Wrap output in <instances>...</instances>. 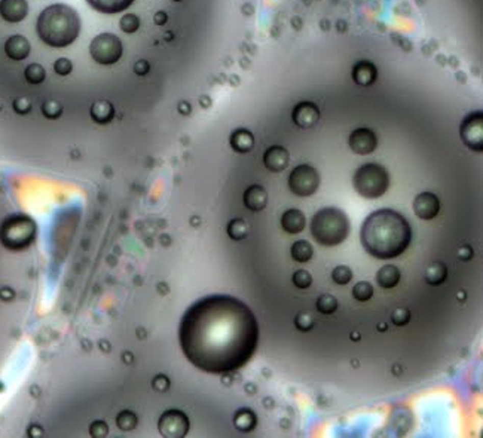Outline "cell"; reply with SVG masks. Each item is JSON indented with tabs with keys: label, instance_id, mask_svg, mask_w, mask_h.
I'll use <instances>...</instances> for the list:
<instances>
[{
	"label": "cell",
	"instance_id": "1",
	"mask_svg": "<svg viewBox=\"0 0 483 438\" xmlns=\"http://www.w3.org/2000/svg\"><path fill=\"white\" fill-rule=\"evenodd\" d=\"M179 342L196 368L224 374L242 368L259 343V324L237 297L214 294L195 302L180 321Z\"/></svg>",
	"mask_w": 483,
	"mask_h": 438
},
{
	"label": "cell",
	"instance_id": "2",
	"mask_svg": "<svg viewBox=\"0 0 483 438\" xmlns=\"http://www.w3.org/2000/svg\"><path fill=\"white\" fill-rule=\"evenodd\" d=\"M360 239L363 248L370 256L390 260L406 251L412 239V228L400 212L382 208L364 220Z\"/></svg>",
	"mask_w": 483,
	"mask_h": 438
},
{
	"label": "cell",
	"instance_id": "3",
	"mask_svg": "<svg viewBox=\"0 0 483 438\" xmlns=\"http://www.w3.org/2000/svg\"><path fill=\"white\" fill-rule=\"evenodd\" d=\"M36 32L45 45L51 48H66L81 33V18L69 5H51L40 12Z\"/></svg>",
	"mask_w": 483,
	"mask_h": 438
},
{
	"label": "cell",
	"instance_id": "4",
	"mask_svg": "<svg viewBox=\"0 0 483 438\" xmlns=\"http://www.w3.org/2000/svg\"><path fill=\"white\" fill-rule=\"evenodd\" d=\"M349 229L348 215L335 207L317 211L311 220V235L320 245L335 247L342 244L349 235Z\"/></svg>",
	"mask_w": 483,
	"mask_h": 438
},
{
	"label": "cell",
	"instance_id": "5",
	"mask_svg": "<svg viewBox=\"0 0 483 438\" xmlns=\"http://www.w3.org/2000/svg\"><path fill=\"white\" fill-rule=\"evenodd\" d=\"M36 236V223L24 214L8 217L0 228V241L8 250L22 251L32 245Z\"/></svg>",
	"mask_w": 483,
	"mask_h": 438
},
{
	"label": "cell",
	"instance_id": "6",
	"mask_svg": "<svg viewBox=\"0 0 483 438\" xmlns=\"http://www.w3.org/2000/svg\"><path fill=\"white\" fill-rule=\"evenodd\" d=\"M352 183H354V189L359 195H362L363 198L376 199L388 190L390 175L382 165L364 163L355 171Z\"/></svg>",
	"mask_w": 483,
	"mask_h": 438
},
{
	"label": "cell",
	"instance_id": "7",
	"mask_svg": "<svg viewBox=\"0 0 483 438\" xmlns=\"http://www.w3.org/2000/svg\"><path fill=\"white\" fill-rule=\"evenodd\" d=\"M121 39L112 33H101L95 36L89 45V53L92 60L101 66H112L119 61L122 57Z\"/></svg>",
	"mask_w": 483,
	"mask_h": 438
},
{
	"label": "cell",
	"instance_id": "8",
	"mask_svg": "<svg viewBox=\"0 0 483 438\" xmlns=\"http://www.w3.org/2000/svg\"><path fill=\"white\" fill-rule=\"evenodd\" d=\"M320 174L311 165H299L296 167L289 177V187L297 196H311L320 187Z\"/></svg>",
	"mask_w": 483,
	"mask_h": 438
},
{
	"label": "cell",
	"instance_id": "9",
	"mask_svg": "<svg viewBox=\"0 0 483 438\" xmlns=\"http://www.w3.org/2000/svg\"><path fill=\"white\" fill-rule=\"evenodd\" d=\"M158 428L162 437L182 438L189 431V419L180 410H168L161 416Z\"/></svg>",
	"mask_w": 483,
	"mask_h": 438
},
{
	"label": "cell",
	"instance_id": "10",
	"mask_svg": "<svg viewBox=\"0 0 483 438\" xmlns=\"http://www.w3.org/2000/svg\"><path fill=\"white\" fill-rule=\"evenodd\" d=\"M461 139L468 149L480 152L483 149V115L476 112L468 115L461 125Z\"/></svg>",
	"mask_w": 483,
	"mask_h": 438
},
{
	"label": "cell",
	"instance_id": "11",
	"mask_svg": "<svg viewBox=\"0 0 483 438\" xmlns=\"http://www.w3.org/2000/svg\"><path fill=\"white\" fill-rule=\"evenodd\" d=\"M349 147L357 155H369L376 149L378 139L375 132L369 128H359L349 135Z\"/></svg>",
	"mask_w": 483,
	"mask_h": 438
},
{
	"label": "cell",
	"instance_id": "12",
	"mask_svg": "<svg viewBox=\"0 0 483 438\" xmlns=\"http://www.w3.org/2000/svg\"><path fill=\"white\" fill-rule=\"evenodd\" d=\"M415 214L422 220H431L440 211V199L431 192L419 193L414 201Z\"/></svg>",
	"mask_w": 483,
	"mask_h": 438
},
{
	"label": "cell",
	"instance_id": "13",
	"mask_svg": "<svg viewBox=\"0 0 483 438\" xmlns=\"http://www.w3.org/2000/svg\"><path fill=\"white\" fill-rule=\"evenodd\" d=\"M29 14L27 0H0V17L9 24L21 22Z\"/></svg>",
	"mask_w": 483,
	"mask_h": 438
},
{
	"label": "cell",
	"instance_id": "14",
	"mask_svg": "<svg viewBox=\"0 0 483 438\" xmlns=\"http://www.w3.org/2000/svg\"><path fill=\"white\" fill-rule=\"evenodd\" d=\"M320 119V110L318 107L310 103V101H303L294 107L293 110V122L300 126V128H311Z\"/></svg>",
	"mask_w": 483,
	"mask_h": 438
},
{
	"label": "cell",
	"instance_id": "15",
	"mask_svg": "<svg viewBox=\"0 0 483 438\" xmlns=\"http://www.w3.org/2000/svg\"><path fill=\"white\" fill-rule=\"evenodd\" d=\"M30 49H32L30 42L27 40V37L21 35L11 36L5 42V53L14 61L26 60L30 53Z\"/></svg>",
	"mask_w": 483,
	"mask_h": 438
},
{
	"label": "cell",
	"instance_id": "16",
	"mask_svg": "<svg viewBox=\"0 0 483 438\" xmlns=\"http://www.w3.org/2000/svg\"><path fill=\"white\" fill-rule=\"evenodd\" d=\"M263 163L269 171L279 173L289 165V152L281 146H272L265 152Z\"/></svg>",
	"mask_w": 483,
	"mask_h": 438
},
{
	"label": "cell",
	"instance_id": "17",
	"mask_svg": "<svg viewBox=\"0 0 483 438\" xmlns=\"http://www.w3.org/2000/svg\"><path fill=\"white\" fill-rule=\"evenodd\" d=\"M244 204L248 210L262 211L268 204V193L262 186H250L244 193Z\"/></svg>",
	"mask_w": 483,
	"mask_h": 438
},
{
	"label": "cell",
	"instance_id": "18",
	"mask_svg": "<svg viewBox=\"0 0 483 438\" xmlns=\"http://www.w3.org/2000/svg\"><path fill=\"white\" fill-rule=\"evenodd\" d=\"M281 226L287 232V233H300L305 226H307V218L303 215V212L299 210H289L286 211L281 217Z\"/></svg>",
	"mask_w": 483,
	"mask_h": 438
},
{
	"label": "cell",
	"instance_id": "19",
	"mask_svg": "<svg viewBox=\"0 0 483 438\" xmlns=\"http://www.w3.org/2000/svg\"><path fill=\"white\" fill-rule=\"evenodd\" d=\"M376 76H378V71L376 67L369 63V61H360L359 64L354 66V70H352V79L362 85V87H369L372 85L375 80H376Z\"/></svg>",
	"mask_w": 483,
	"mask_h": 438
},
{
	"label": "cell",
	"instance_id": "20",
	"mask_svg": "<svg viewBox=\"0 0 483 438\" xmlns=\"http://www.w3.org/2000/svg\"><path fill=\"white\" fill-rule=\"evenodd\" d=\"M95 11L101 14H119L126 11L134 0H87Z\"/></svg>",
	"mask_w": 483,
	"mask_h": 438
},
{
	"label": "cell",
	"instance_id": "21",
	"mask_svg": "<svg viewBox=\"0 0 483 438\" xmlns=\"http://www.w3.org/2000/svg\"><path fill=\"white\" fill-rule=\"evenodd\" d=\"M231 146L238 153H247L255 146V137L248 129H237L231 134Z\"/></svg>",
	"mask_w": 483,
	"mask_h": 438
},
{
	"label": "cell",
	"instance_id": "22",
	"mask_svg": "<svg viewBox=\"0 0 483 438\" xmlns=\"http://www.w3.org/2000/svg\"><path fill=\"white\" fill-rule=\"evenodd\" d=\"M115 116V108L106 100H98L91 107V118L98 123L110 122Z\"/></svg>",
	"mask_w": 483,
	"mask_h": 438
},
{
	"label": "cell",
	"instance_id": "23",
	"mask_svg": "<svg viewBox=\"0 0 483 438\" xmlns=\"http://www.w3.org/2000/svg\"><path fill=\"white\" fill-rule=\"evenodd\" d=\"M376 281L382 288H393L400 281V270L393 264H385L378 270Z\"/></svg>",
	"mask_w": 483,
	"mask_h": 438
},
{
	"label": "cell",
	"instance_id": "24",
	"mask_svg": "<svg viewBox=\"0 0 483 438\" xmlns=\"http://www.w3.org/2000/svg\"><path fill=\"white\" fill-rule=\"evenodd\" d=\"M234 423L240 431L248 432V431L255 429V426L258 423V418H256L255 412H251L248 408H241L237 412V415L234 418Z\"/></svg>",
	"mask_w": 483,
	"mask_h": 438
},
{
	"label": "cell",
	"instance_id": "25",
	"mask_svg": "<svg viewBox=\"0 0 483 438\" xmlns=\"http://www.w3.org/2000/svg\"><path fill=\"white\" fill-rule=\"evenodd\" d=\"M448 277V269L442 262H433L428 269H427V275L425 280L430 285H440Z\"/></svg>",
	"mask_w": 483,
	"mask_h": 438
},
{
	"label": "cell",
	"instance_id": "26",
	"mask_svg": "<svg viewBox=\"0 0 483 438\" xmlns=\"http://www.w3.org/2000/svg\"><path fill=\"white\" fill-rule=\"evenodd\" d=\"M312 254H314V248L311 245L308 241L305 239H300L297 242H294L292 247V257H293L294 262L299 263H307L312 259Z\"/></svg>",
	"mask_w": 483,
	"mask_h": 438
},
{
	"label": "cell",
	"instance_id": "27",
	"mask_svg": "<svg viewBox=\"0 0 483 438\" xmlns=\"http://www.w3.org/2000/svg\"><path fill=\"white\" fill-rule=\"evenodd\" d=\"M24 76H26V80L29 82V84H32V85H39V84H42L43 80H45V77H46V71L45 69L40 66V64H30V66H27V69L24 71Z\"/></svg>",
	"mask_w": 483,
	"mask_h": 438
},
{
	"label": "cell",
	"instance_id": "28",
	"mask_svg": "<svg viewBox=\"0 0 483 438\" xmlns=\"http://www.w3.org/2000/svg\"><path fill=\"white\" fill-rule=\"evenodd\" d=\"M247 233H248V226H247V223H245L242 218L232 220V222L229 223V226H227V235H229L232 239H235V241H241V239H244V238L247 236Z\"/></svg>",
	"mask_w": 483,
	"mask_h": 438
},
{
	"label": "cell",
	"instance_id": "29",
	"mask_svg": "<svg viewBox=\"0 0 483 438\" xmlns=\"http://www.w3.org/2000/svg\"><path fill=\"white\" fill-rule=\"evenodd\" d=\"M317 309H318L321 314L330 315V314L336 312V309H338V300H336V297L330 296V294H323V296H320L318 300H317Z\"/></svg>",
	"mask_w": 483,
	"mask_h": 438
},
{
	"label": "cell",
	"instance_id": "30",
	"mask_svg": "<svg viewBox=\"0 0 483 438\" xmlns=\"http://www.w3.org/2000/svg\"><path fill=\"white\" fill-rule=\"evenodd\" d=\"M352 296L357 298V300H360V302L370 300L372 296H373V287H372V284H370V282H366V281L359 282V284L354 285V288H352Z\"/></svg>",
	"mask_w": 483,
	"mask_h": 438
},
{
	"label": "cell",
	"instance_id": "31",
	"mask_svg": "<svg viewBox=\"0 0 483 438\" xmlns=\"http://www.w3.org/2000/svg\"><path fill=\"white\" fill-rule=\"evenodd\" d=\"M121 30L126 35H131V33H136L138 29H140V18L134 14H126L121 18Z\"/></svg>",
	"mask_w": 483,
	"mask_h": 438
},
{
	"label": "cell",
	"instance_id": "32",
	"mask_svg": "<svg viewBox=\"0 0 483 438\" xmlns=\"http://www.w3.org/2000/svg\"><path fill=\"white\" fill-rule=\"evenodd\" d=\"M42 113L48 119H58L63 113V107L55 100H46L42 104Z\"/></svg>",
	"mask_w": 483,
	"mask_h": 438
},
{
	"label": "cell",
	"instance_id": "33",
	"mask_svg": "<svg viewBox=\"0 0 483 438\" xmlns=\"http://www.w3.org/2000/svg\"><path fill=\"white\" fill-rule=\"evenodd\" d=\"M332 278L336 284L339 285H345L349 281L352 280V272L348 266H338L333 269V273H332Z\"/></svg>",
	"mask_w": 483,
	"mask_h": 438
},
{
	"label": "cell",
	"instance_id": "34",
	"mask_svg": "<svg viewBox=\"0 0 483 438\" xmlns=\"http://www.w3.org/2000/svg\"><path fill=\"white\" fill-rule=\"evenodd\" d=\"M118 425H119V428L123 429V431H131V429H134L136 425H137V418H136V415L131 413V412H122L121 415H119V418H118Z\"/></svg>",
	"mask_w": 483,
	"mask_h": 438
},
{
	"label": "cell",
	"instance_id": "35",
	"mask_svg": "<svg viewBox=\"0 0 483 438\" xmlns=\"http://www.w3.org/2000/svg\"><path fill=\"white\" fill-rule=\"evenodd\" d=\"M294 325H296L297 330H300L303 333L310 332L311 328L314 327V318L310 314H307V312H300L299 315L294 318Z\"/></svg>",
	"mask_w": 483,
	"mask_h": 438
},
{
	"label": "cell",
	"instance_id": "36",
	"mask_svg": "<svg viewBox=\"0 0 483 438\" xmlns=\"http://www.w3.org/2000/svg\"><path fill=\"white\" fill-rule=\"evenodd\" d=\"M293 284L297 288H308L312 284V277L307 270H297L293 273Z\"/></svg>",
	"mask_w": 483,
	"mask_h": 438
},
{
	"label": "cell",
	"instance_id": "37",
	"mask_svg": "<svg viewBox=\"0 0 483 438\" xmlns=\"http://www.w3.org/2000/svg\"><path fill=\"white\" fill-rule=\"evenodd\" d=\"M73 70V64L69 58H58L54 63V71L60 76H67Z\"/></svg>",
	"mask_w": 483,
	"mask_h": 438
},
{
	"label": "cell",
	"instance_id": "38",
	"mask_svg": "<svg viewBox=\"0 0 483 438\" xmlns=\"http://www.w3.org/2000/svg\"><path fill=\"white\" fill-rule=\"evenodd\" d=\"M409 319H411V312H409L408 309H403V308L396 309V311L391 314V321H393V324H396V325H406V324L409 322Z\"/></svg>",
	"mask_w": 483,
	"mask_h": 438
},
{
	"label": "cell",
	"instance_id": "39",
	"mask_svg": "<svg viewBox=\"0 0 483 438\" xmlns=\"http://www.w3.org/2000/svg\"><path fill=\"white\" fill-rule=\"evenodd\" d=\"M14 110L19 115H27L32 110V103L27 97H18L14 101Z\"/></svg>",
	"mask_w": 483,
	"mask_h": 438
},
{
	"label": "cell",
	"instance_id": "40",
	"mask_svg": "<svg viewBox=\"0 0 483 438\" xmlns=\"http://www.w3.org/2000/svg\"><path fill=\"white\" fill-rule=\"evenodd\" d=\"M168 386H170V380H168V377H165V376H158V377H155V380H154V388H155L156 391L164 392V391H167V389H168Z\"/></svg>",
	"mask_w": 483,
	"mask_h": 438
},
{
	"label": "cell",
	"instance_id": "41",
	"mask_svg": "<svg viewBox=\"0 0 483 438\" xmlns=\"http://www.w3.org/2000/svg\"><path fill=\"white\" fill-rule=\"evenodd\" d=\"M150 70V64L146 61V60H138L137 63L134 64V71L137 73L138 76H144L147 74Z\"/></svg>",
	"mask_w": 483,
	"mask_h": 438
},
{
	"label": "cell",
	"instance_id": "42",
	"mask_svg": "<svg viewBox=\"0 0 483 438\" xmlns=\"http://www.w3.org/2000/svg\"><path fill=\"white\" fill-rule=\"evenodd\" d=\"M458 256H460L461 260L467 262V260H470L473 257V250L470 247H461L460 251H458Z\"/></svg>",
	"mask_w": 483,
	"mask_h": 438
},
{
	"label": "cell",
	"instance_id": "43",
	"mask_svg": "<svg viewBox=\"0 0 483 438\" xmlns=\"http://www.w3.org/2000/svg\"><path fill=\"white\" fill-rule=\"evenodd\" d=\"M167 19H168V15H167L165 12H162V11L156 12L155 17H154V21H155V24H158V25H164V24L167 22Z\"/></svg>",
	"mask_w": 483,
	"mask_h": 438
},
{
	"label": "cell",
	"instance_id": "44",
	"mask_svg": "<svg viewBox=\"0 0 483 438\" xmlns=\"http://www.w3.org/2000/svg\"><path fill=\"white\" fill-rule=\"evenodd\" d=\"M0 296L3 300H11L14 297V291L11 288H3V290H0Z\"/></svg>",
	"mask_w": 483,
	"mask_h": 438
},
{
	"label": "cell",
	"instance_id": "45",
	"mask_svg": "<svg viewBox=\"0 0 483 438\" xmlns=\"http://www.w3.org/2000/svg\"><path fill=\"white\" fill-rule=\"evenodd\" d=\"M179 110L183 113V115H188L190 113V105L188 103H185V101H182L180 104H179Z\"/></svg>",
	"mask_w": 483,
	"mask_h": 438
},
{
	"label": "cell",
	"instance_id": "46",
	"mask_svg": "<svg viewBox=\"0 0 483 438\" xmlns=\"http://www.w3.org/2000/svg\"><path fill=\"white\" fill-rule=\"evenodd\" d=\"M165 39H167V40H171V33H167V35H165Z\"/></svg>",
	"mask_w": 483,
	"mask_h": 438
},
{
	"label": "cell",
	"instance_id": "47",
	"mask_svg": "<svg viewBox=\"0 0 483 438\" xmlns=\"http://www.w3.org/2000/svg\"><path fill=\"white\" fill-rule=\"evenodd\" d=\"M174 2H180V0H174Z\"/></svg>",
	"mask_w": 483,
	"mask_h": 438
}]
</instances>
